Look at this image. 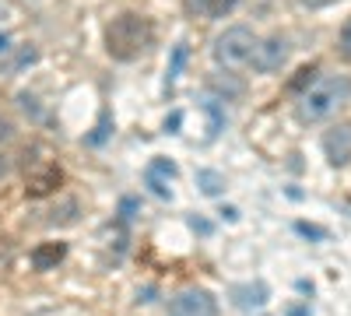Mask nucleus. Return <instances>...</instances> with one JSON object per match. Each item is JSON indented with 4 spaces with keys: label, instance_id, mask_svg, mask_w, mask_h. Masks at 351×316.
Listing matches in <instances>:
<instances>
[{
    "label": "nucleus",
    "instance_id": "nucleus-1",
    "mask_svg": "<svg viewBox=\"0 0 351 316\" xmlns=\"http://www.w3.org/2000/svg\"><path fill=\"white\" fill-rule=\"evenodd\" d=\"M152 36H155V28L148 18H141V14H120V18H112L109 28H106V49L112 60H137V56L152 46Z\"/></svg>",
    "mask_w": 351,
    "mask_h": 316
},
{
    "label": "nucleus",
    "instance_id": "nucleus-2",
    "mask_svg": "<svg viewBox=\"0 0 351 316\" xmlns=\"http://www.w3.org/2000/svg\"><path fill=\"white\" fill-rule=\"evenodd\" d=\"M348 102H351V77L334 74V77H327V81L313 84V88L299 99L295 112H299L302 123H319V120H330L334 112H337L341 106H348Z\"/></svg>",
    "mask_w": 351,
    "mask_h": 316
},
{
    "label": "nucleus",
    "instance_id": "nucleus-3",
    "mask_svg": "<svg viewBox=\"0 0 351 316\" xmlns=\"http://www.w3.org/2000/svg\"><path fill=\"white\" fill-rule=\"evenodd\" d=\"M256 36L250 32L246 25H232L215 39V60L225 67V71H236L243 64H253V49H256Z\"/></svg>",
    "mask_w": 351,
    "mask_h": 316
},
{
    "label": "nucleus",
    "instance_id": "nucleus-4",
    "mask_svg": "<svg viewBox=\"0 0 351 316\" xmlns=\"http://www.w3.org/2000/svg\"><path fill=\"white\" fill-rule=\"evenodd\" d=\"M169 316H218V299L204 289H186L169 302Z\"/></svg>",
    "mask_w": 351,
    "mask_h": 316
},
{
    "label": "nucleus",
    "instance_id": "nucleus-5",
    "mask_svg": "<svg viewBox=\"0 0 351 316\" xmlns=\"http://www.w3.org/2000/svg\"><path fill=\"white\" fill-rule=\"evenodd\" d=\"M288 60V39L285 36H271V39H260L256 49H253V67L260 74H274L281 71Z\"/></svg>",
    "mask_w": 351,
    "mask_h": 316
},
{
    "label": "nucleus",
    "instance_id": "nucleus-6",
    "mask_svg": "<svg viewBox=\"0 0 351 316\" xmlns=\"http://www.w3.org/2000/svg\"><path fill=\"white\" fill-rule=\"evenodd\" d=\"M324 155L337 169L351 162V123H337L324 134Z\"/></svg>",
    "mask_w": 351,
    "mask_h": 316
},
{
    "label": "nucleus",
    "instance_id": "nucleus-7",
    "mask_svg": "<svg viewBox=\"0 0 351 316\" xmlns=\"http://www.w3.org/2000/svg\"><path fill=\"white\" fill-rule=\"evenodd\" d=\"M60 180H64V172L56 169L53 162H46L43 169H36L32 176H28V197H43V193L56 190V186H60Z\"/></svg>",
    "mask_w": 351,
    "mask_h": 316
},
{
    "label": "nucleus",
    "instance_id": "nucleus-8",
    "mask_svg": "<svg viewBox=\"0 0 351 316\" xmlns=\"http://www.w3.org/2000/svg\"><path fill=\"white\" fill-rule=\"evenodd\" d=\"M67 256V246L64 243H43V246H36L32 250V267L36 271H49V267H56Z\"/></svg>",
    "mask_w": 351,
    "mask_h": 316
},
{
    "label": "nucleus",
    "instance_id": "nucleus-9",
    "mask_svg": "<svg viewBox=\"0 0 351 316\" xmlns=\"http://www.w3.org/2000/svg\"><path fill=\"white\" fill-rule=\"evenodd\" d=\"M183 8L197 18H218L221 11L232 8V0H183Z\"/></svg>",
    "mask_w": 351,
    "mask_h": 316
},
{
    "label": "nucleus",
    "instance_id": "nucleus-10",
    "mask_svg": "<svg viewBox=\"0 0 351 316\" xmlns=\"http://www.w3.org/2000/svg\"><path fill=\"white\" fill-rule=\"evenodd\" d=\"M211 92H221L225 99H239L243 92H246V84L239 81V77H232V71L228 74H211Z\"/></svg>",
    "mask_w": 351,
    "mask_h": 316
},
{
    "label": "nucleus",
    "instance_id": "nucleus-11",
    "mask_svg": "<svg viewBox=\"0 0 351 316\" xmlns=\"http://www.w3.org/2000/svg\"><path fill=\"white\" fill-rule=\"evenodd\" d=\"M267 284H263V281H256V284H239V289H236V302L239 306H263V302H267Z\"/></svg>",
    "mask_w": 351,
    "mask_h": 316
},
{
    "label": "nucleus",
    "instance_id": "nucleus-12",
    "mask_svg": "<svg viewBox=\"0 0 351 316\" xmlns=\"http://www.w3.org/2000/svg\"><path fill=\"white\" fill-rule=\"evenodd\" d=\"M197 186L208 193V197H221L228 183H225L221 172H215V169H200V172H197Z\"/></svg>",
    "mask_w": 351,
    "mask_h": 316
},
{
    "label": "nucleus",
    "instance_id": "nucleus-13",
    "mask_svg": "<svg viewBox=\"0 0 351 316\" xmlns=\"http://www.w3.org/2000/svg\"><path fill=\"white\" fill-rule=\"evenodd\" d=\"M74 211H77V200L67 197L60 208H53V211H49V225H71V221H74Z\"/></svg>",
    "mask_w": 351,
    "mask_h": 316
},
{
    "label": "nucleus",
    "instance_id": "nucleus-14",
    "mask_svg": "<svg viewBox=\"0 0 351 316\" xmlns=\"http://www.w3.org/2000/svg\"><path fill=\"white\" fill-rule=\"evenodd\" d=\"M144 183H148V186H152V193H155V197H162V200H169V197H172V190H169V176H162V172H155V169L144 172Z\"/></svg>",
    "mask_w": 351,
    "mask_h": 316
},
{
    "label": "nucleus",
    "instance_id": "nucleus-15",
    "mask_svg": "<svg viewBox=\"0 0 351 316\" xmlns=\"http://www.w3.org/2000/svg\"><path fill=\"white\" fill-rule=\"evenodd\" d=\"M36 56H39V53H36V49H32V46H25V49H21V53H18V56H14V60H11V64H8V74H14V71H18V67H28V64H32V60H36Z\"/></svg>",
    "mask_w": 351,
    "mask_h": 316
},
{
    "label": "nucleus",
    "instance_id": "nucleus-16",
    "mask_svg": "<svg viewBox=\"0 0 351 316\" xmlns=\"http://www.w3.org/2000/svg\"><path fill=\"white\" fill-rule=\"evenodd\" d=\"M183 60H186V46H176V53H172V67H169V84H172L176 77H180Z\"/></svg>",
    "mask_w": 351,
    "mask_h": 316
},
{
    "label": "nucleus",
    "instance_id": "nucleus-17",
    "mask_svg": "<svg viewBox=\"0 0 351 316\" xmlns=\"http://www.w3.org/2000/svg\"><path fill=\"white\" fill-rule=\"evenodd\" d=\"M204 109H208V117H211V130H208V137H215L218 130H221V109H218V102H204Z\"/></svg>",
    "mask_w": 351,
    "mask_h": 316
},
{
    "label": "nucleus",
    "instance_id": "nucleus-18",
    "mask_svg": "<svg viewBox=\"0 0 351 316\" xmlns=\"http://www.w3.org/2000/svg\"><path fill=\"white\" fill-rule=\"evenodd\" d=\"M295 232H299V236H309V239H327L324 228H316V225H309V221H295Z\"/></svg>",
    "mask_w": 351,
    "mask_h": 316
},
{
    "label": "nucleus",
    "instance_id": "nucleus-19",
    "mask_svg": "<svg viewBox=\"0 0 351 316\" xmlns=\"http://www.w3.org/2000/svg\"><path fill=\"white\" fill-rule=\"evenodd\" d=\"M341 56H344V60H351V18L341 28Z\"/></svg>",
    "mask_w": 351,
    "mask_h": 316
},
{
    "label": "nucleus",
    "instance_id": "nucleus-20",
    "mask_svg": "<svg viewBox=\"0 0 351 316\" xmlns=\"http://www.w3.org/2000/svg\"><path fill=\"white\" fill-rule=\"evenodd\" d=\"M106 137H109V117H102V123L95 127V134H88V145H102Z\"/></svg>",
    "mask_w": 351,
    "mask_h": 316
},
{
    "label": "nucleus",
    "instance_id": "nucleus-21",
    "mask_svg": "<svg viewBox=\"0 0 351 316\" xmlns=\"http://www.w3.org/2000/svg\"><path fill=\"white\" fill-rule=\"evenodd\" d=\"M313 74H316V67H302V71H299V77H295V81H291V84H288V88H291V92H299V88H302V84H309V81H313Z\"/></svg>",
    "mask_w": 351,
    "mask_h": 316
},
{
    "label": "nucleus",
    "instance_id": "nucleus-22",
    "mask_svg": "<svg viewBox=\"0 0 351 316\" xmlns=\"http://www.w3.org/2000/svg\"><path fill=\"white\" fill-rule=\"evenodd\" d=\"M148 169H155V172H162V176H169V180L176 176V165H172L169 158H155V162H152Z\"/></svg>",
    "mask_w": 351,
    "mask_h": 316
},
{
    "label": "nucleus",
    "instance_id": "nucleus-23",
    "mask_svg": "<svg viewBox=\"0 0 351 316\" xmlns=\"http://www.w3.org/2000/svg\"><path fill=\"white\" fill-rule=\"evenodd\" d=\"M134 211H137V200H134V197H123V204H120L123 221H130V218H134Z\"/></svg>",
    "mask_w": 351,
    "mask_h": 316
},
{
    "label": "nucleus",
    "instance_id": "nucleus-24",
    "mask_svg": "<svg viewBox=\"0 0 351 316\" xmlns=\"http://www.w3.org/2000/svg\"><path fill=\"white\" fill-rule=\"evenodd\" d=\"M302 4H306L309 11H319V8H330V4H337V0H302Z\"/></svg>",
    "mask_w": 351,
    "mask_h": 316
},
{
    "label": "nucleus",
    "instance_id": "nucleus-25",
    "mask_svg": "<svg viewBox=\"0 0 351 316\" xmlns=\"http://www.w3.org/2000/svg\"><path fill=\"white\" fill-rule=\"evenodd\" d=\"M11 134H14V130H11V120H8V117H0V141H8Z\"/></svg>",
    "mask_w": 351,
    "mask_h": 316
},
{
    "label": "nucleus",
    "instance_id": "nucleus-26",
    "mask_svg": "<svg viewBox=\"0 0 351 316\" xmlns=\"http://www.w3.org/2000/svg\"><path fill=\"white\" fill-rule=\"evenodd\" d=\"M180 120H183L180 112H172V117L165 120V130H169V134H176V127H180Z\"/></svg>",
    "mask_w": 351,
    "mask_h": 316
},
{
    "label": "nucleus",
    "instance_id": "nucleus-27",
    "mask_svg": "<svg viewBox=\"0 0 351 316\" xmlns=\"http://www.w3.org/2000/svg\"><path fill=\"white\" fill-rule=\"evenodd\" d=\"M193 228H197V232H200V236H208V232H211V225H208V221H204V218H193Z\"/></svg>",
    "mask_w": 351,
    "mask_h": 316
},
{
    "label": "nucleus",
    "instance_id": "nucleus-28",
    "mask_svg": "<svg viewBox=\"0 0 351 316\" xmlns=\"http://www.w3.org/2000/svg\"><path fill=\"white\" fill-rule=\"evenodd\" d=\"M221 218H225V221H236L239 211H236V208H221Z\"/></svg>",
    "mask_w": 351,
    "mask_h": 316
},
{
    "label": "nucleus",
    "instance_id": "nucleus-29",
    "mask_svg": "<svg viewBox=\"0 0 351 316\" xmlns=\"http://www.w3.org/2000/svg\"><path fill=\"white\" fill-rule=\"evenodd\" d=\"M8 49H11V39H8L4 32H0V53H8Z\"/></svg>",
    "mask_w": 351,
    "mask_h": 316
},
{
    "label": "nucleus",
    "instance_id": "nucleus-30",
    "mask_svg": "<svg viewBox=\"0 0 351 316\" xmlns=\"http://www.w3.org/2000/svg\"><path fill=\"white\" fill-rule=\"evenodd\" d=\"M4 176H8V158L0 155V180H4Z\"/></svg>",
    "mask_w": 351,
    "mask_h": 316
},
{
    "label": "nucleus",
    "instance_id": "nucleus-31",
    "mask_svg": "<svg viewBox=\"0 0 351 316\" xmlns=\"http://www.w3.org/2000/svg\"><path fill=\"white\" fill-rule=\"evenodd\" d=\"M0 18H4V8H0Z\"/></svg>",
    "mask_w": 351,
    "mask_h": 316
}]
</instances>
